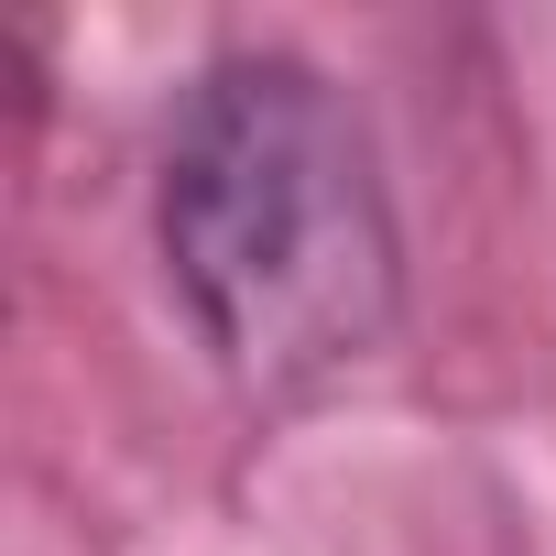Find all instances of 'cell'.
<instances>
[{
  "instance_id": "cell-1",
  "label": "cell",
  "mask_w": 556,
  "mask_h": 556,
  "mask_svg": "<svg viewBox=\"0 0 556 556\" xmlns=\"http://www.w3.org/2000/svg\"><path fill=\"white\" fill-rule=\"evenodd\" d=\"M164 285L251 404H306L404 328V218L361 99L295 45H229L186 77L153 164Z\"/></svg>"
}]
</instances>
